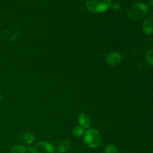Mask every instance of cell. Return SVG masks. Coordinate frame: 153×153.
<instances>
[{"instance_id":"2e32d148","label":"cell","mask_w":153,"mask_h":153,"mask_svg":"<svg viewBox=\"0 0 153 153\" xmlns=\"http://www.w3.org/2000/svg\"><path fill=\"white\" fill-rule=\"evenodd\" d=\"M26 153H37L36 149L33 147H29L26 149Z\"/></svg>"},{"instance_id":"30bf717a","label":"cell","mask_w":153,"mask_h":153,"mask_svg":"<svg viewBox=\"0 0 153 153\" xmlns=\"http://www.w3.org/2000/svg\"><path fill=\"white\" fill-rule=\"evenodd\" d=\"M72 132H73V134L75 137H81V136L83 135L85 131H84V128H82V127H81L80 126H75L74 128H73Z\"/></svg>"},{"instance_id":"9c48e42d","label":"cell","mask_w":153,"mask_h":153,"mask_svg":"<svg viewBox=\"0 0 153 153\" xmlns=\"http://www.w3.org/2000/svg\"><path fill=\"white\" fill-rule=\"evenodd\" d=\"M10 153H26V148L23 145H15L10 149Z\"/></svg>"},{"instance_id":"e0dca14e","label":"cell","mask_w":153,"mask_h":153,"mask_svg":"<svg viewBox=\"0 0 153 153\" xmlns=\"http://www.w3.org/2000/svg\"><path fill=\"white\" fill-rule=\"evenodd\" d=\"M149 5L153 8V0H149Z\"/></svg>"},{"instance_id":"277c9868","label":"cell","mask_w":153,"mask_h":153,"mask_svg":"<svg viewBox=\"0 0 153 153\" xmlns=\"http://www.w3.org/2000/svg\"><path fill=\"white\" fill-rule=\"evenodd\" d=\"M37 153H55V146L47 141L38 142L34 146Z\"/></svg>"},{"instance_id":"8992f818","label":"cell","mask_w":153,"mask_h":153,"mask_svg":"<svg viewBox=\"0 0 153 153\" xmlns=\"http://www.w3.org/2000/svg\"><path fill=\"white\" fill-rule=\"evenodd\" d=\"M142 28L146 35H151L153 33V19L152 17H147L143 20Z\"/></svg>"},{"instance_id":"5b68a950","label":"cell","mask_w":153,"mask_h":153,"mask_svg":"<svg viewBox=\"0 0 153 153\" xmlns=\"http://www.w3.org/2000/svg\"><path fill=\"white\" fill-rule=\"evenodd\" d=\"M123 59V56L119 52H113L109 53L106 57V63L108 64L109 66L111 67H116V66L119 65L121 63Z\"/></svg>"},{"instance_id":"4fadbf2b","label":"cell","mask_w":153,"mask_h":153,"mask_svg":"<svg viewBox=\"0 0 153 153\" xmlns=\"http://www.w3.org/2000/svg\"><path fill=\"white\" fill-rule=\"evenodd\" d=\"M104 153H118L117 148L113 144H108L105 148Z\"/></svg>"},{"instance_id":"ac0fdd59","label":"cell","mask_w":153,"mask_h":153,"mask_svg":"<svg viewBox=\"0 0 153 153\" xmlns=\"http://www.w3.org/2000/svg\"><path fill=\"white\" fill-rule=\"evenodd\" d=\"M2 99H3L2 96H1V94H0V103H1V101H2Z\"/></svg>"},{"instance_id":"6da1fadb","label":"cell","mask_w":153,"mask_h":153,"mask_svg":"<svg viewBox=\"0 0 153 153\" xmlns=\"http://www.w3.org/2000/svg\"><path fill=\"white\" fill-rule=\"evenodd\" d=\"M149 11V7L144 2L134 3L131 6L128 10V16L130 19L134 21H138L144 18Z\"/></svg>"},{"instance_id":"d6986e66","label":"cell","mask_w":153,"mask_h":153,"mask_svg":"<svg viewBox=\"0 0 153 153\" xmlns=\"http://www.w3.org/2000/svg\"><path fill=\"white\" fill-rule=\"evenodd\" d=\"M152 19H153V8H152Z\"/></svg>"},{"instance_id":"7c38bea8","label":"cell","mask_w":153,"mask_h":153,"mask_svg":"<svg viewBox=\"0 0 153 153\" xmlns=\"http://www.w3.org/2000/svg\"><path fill=\"white\" fill-rule=\"evenodd\" d=\"M146 58L148 63L153 66V47L149 48L147 50L146 54Z\"/></svg>"},{"instance_id":"9a60e30c","label":"cell","mask_w":153,"mask_h":153,"mask_svg":"<svg viewBox=\"0 0 153 153\" xmlns=\"http://www.w3.org/2000/svg\"><path fill=\"white\" fill-rule=\"evenodd\" d=\"M19 37H20V32H16L12 35L11 40H13V41H15V40H17Z\"/></svg>"},{"instance_id":"52a82bcc","label":"cell","mask_w":153,"mask_h":153,"mask_svg":"<svg viewBox=\"0 0 153 153\" xmlns=\"http://www.w3.org/2000/svg\"><path fill=\"white\" fill-rule=\"evenodd\" d=\"M78 121H79V126L84 128V129H88L89 127L91 126V121L88 115L86 114L82 113L79 114V118H78Z\"/></svg>"},{"instance_id":"7a4b0ae2","label":"cell","mask_w":153,"mask_h":153,"mask_svg":"<svg viewBox=\"0 0 153 153\" xmlns=\"http://www.w3.org/2000/svg\"><path fill=\"white\" fill-rule=\"evenodd\" d=\"M84 140L91 148H98L102 143V135L97 129L90 128L84 133Z\"/></svg>"},{"instance_id":"ffe728a7","label":"cell","mask_w":153,"mask_h":153,"mask_svg":"<svg viewBox=\"0 0 153 153\" xmlns=\"http://www.w3.org/2000/svg\"><path fill=\"white\" fill-rule=\"evenodd\" d=\"M40 1H43V0H40Z\"/></svg>"},{"instance_id":"5bb4252c","label":"cell","mask_w":153,"mask_h":153,"mask_svg":"<svg viewBox=\"0 0 153 153\" xmlns=\"http://www.w3.org/2000/svg\"><path fill=\"white\" fill-rule=\"evenodd\" d=\"M111 7L112 10H114V11H117L120 9V5L118 3H113V4H111Z\"/></svg>"},{"instance_id":"8fae6325","label":"cell","mask_w":153,"mask_h":153,"mask_svg":"<svg viewBox=\"0 0 153 153\" xmlns=\"http://www.w3.org/2000/svg\"><path fill=\"white\" fill-rule=\"evenodd\" d=\"M23 139L27 143H28V144H31V143H32L34 141V140H35V137H34V134H31V133L26 132L24 134Z\"/></svg>"},{"instance_id":"3957f363","label":"cell","mask_w":153,"mask_h":153,"mask_svg":"<svg viewBox=\"0 0 153 153\" xmlns=\"http://www.w3.org/2000/svg\"><path fill=\"white\" fill-rule=\"evenodd\" d=\"M111 0H86V6L92 13H102L110 8Z\"/></svg>"},{"instance_id":"ba28073f","label":"cell","mask_w":153,"mask_h":153,"mask_svg":"<svg viewBox=\"0 0 153 153\" xmlns=\"http://www.w3.org/2000/svg\"><path fill=\"white\" fill-rule=\"evenodd\" d=\"M70 147H71L70 142L68 140H63L58 143L57 149L59 153H66L70 150Z\"/></svg>"}]
</instances>
